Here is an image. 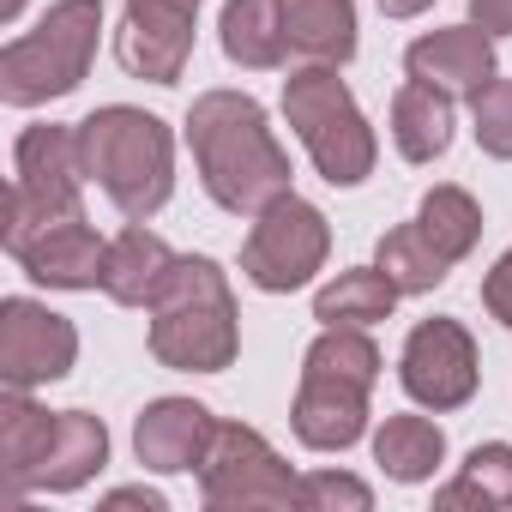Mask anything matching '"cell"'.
Segmentation results:
<instances>
[{
	"label": "cell",
	"mask_w": 512,
	"mask_h": 512,
	"mask_svg": "<svg viewBox=\"0 0 512 512\" xmlns=\"http://www.w3.org/2000/svg\"><path fill=\"white\" fill-rule=\"evenodd\" d=\"M187 151L199 163L205 193L229 217H260L272 199L296 193L290 151L278 145L266 109L247 91H199L187 109Z\"/></svg>",
	"instance_id": "cell-1"
},
{
	"label": "cell",
	"mask_w": 512,
	"mask_h": 512,
	"mask_svg": "<svg viewBox=\"0 0 512 512\" xmlns=\"http://www.w3.org/2000/svg\"><path fill=\"white\" fill-rule=\"evenodd\" d=\"M79 157H85V175L103 187V199L127 223L157 217L175 193V133L145 109H127V103L91 109L79 121Z\"/></svg>",
	"instance_id": "cell-2"
},
{
	"label": "cell",
	"mask_w": 512,
	"mask_h": 512,
	"mask_svg": "<svg viewBox=\"0 0 512 512\" xmlns=\"http://www.w3.org/2000/svg\"><path fill=\"white\" fill-rule=\"evenodd\" d=\"M380 380V350L368 326H326L302 356V386L290 428L308 452H344L368 434V398Z\"/></svg>",
	"instance_id": "cell-3"
},
{
	"label": "cell",
	"mask_w": 512,
	"mask_h": 512,
	"mask_svg": "<svg viewBox=\"0 0 512 512\" xmlns=\"http://www.w3.org/2000/svg\"><path fill=\"white\" fill-rule=\"evenodd\" d=\"M241 350L235 290L217 260L181 253L169 290L151 302V356L175 374H223Z\"/></svg>",
	"instance_id": "cell-4"
},
{
	"label": "cell",
	"mask_w": 512,
	"mask_h": 512,
	"mask_svg": "<svg viewBox=\"0 0 512 512\" xmlns=\"http://www.w3.org/2000/svg\"><path fill=\"white\" fill-rule=\"evenodd\" d=\"M97 31H103V0H55L37 19V31L0 49V97L13 109L73 97L97 61Z\"/></svg>",
	"instance_id": "cell-5"
},
{
	"label": "cell",
	"mask_w": 512,
	"mask_h": 512,
	"mask_svg": "<svg viewBox=\"0 0 512 512\" xmlns=\"http://www.w3.org/2000/svg\"><path fill=\"white\" fill-rule=\"evenodd\" d=\"M284 121L296 127V139L308 145L314 169L332 181V187H362L374 175V157H380V139L368 127V115L356 109L350 85L338 79V67L326 61H308L284 79Z\"/></svg>",
	"instance_id": "cell-6"
},
{
	"label": "cell",
	"mask_w": 512,
	"mask_h": 512,
	"mask_svg": "<svg viewBox=\"0 0 512 512\" xmlns=\"http://www.w3.org/2000/svg\"><path fill=\"white\" fill-rule=\"evenodd\" d=\"M85 157H79V127H25L19 151H13V187H7V253L19 241H31L37 229L61 223V217H85Z\"/></svg>",
	"instance_id": "cell-7"
},
{
	"label": "cell",
	"mask_w": 512,
	"mask_h": 512,
	"mask_svg": "<svg viewBox=\"0 0 512 512\" xmlns=\"http://www.w3.org/2000/svg\"><path fill=\"white\" fill-rule=\"evenodd\" d=\"M326 253H332L326 211L308 205L302 193H284L253 217V229L241 241V278L266 296H290V290L314 284V272H326Z\"/></svg>",
	"instance_id": "cell-8"
},
{
	"label": "cell",
	"mask_w": 512,
	"mask_h": 512,
	"mask_svg": "<svg viewBox=\"0 0 512 512\" xmlns=\"http://www.w3.org/2000/svg\"><path fill=\"white\" fill-rule=\"evenodd\" d=\"M296 482L290 464L272 452V440L247 422H217V440L199 464V494L217 512H241V506H296Z\"/></svg>",
	"instance_id": "cell-9"
},
{
	"label": "cell",
	"mask_w": 512,
	"mask_h": 512,
	"mask_svg": "<svg viewBox=\"0 0 512 512\" xmlns=\"http://www.w3.org/2000/svg\"><path fill=\"white\" fill-rule=\"evenodd\" d=\"M398 380L404 392L422 404V410H464L482 386V362H476V338L434 314V320H416L410 338H404V356H398Z\"/></svg>",
	"instance_id": "cell-10"
},
{
	"label": "cell",
	"mask_w": 512,
	"mask_h": 512,
	"mask_svg": "<svg viewBox=\"0 0 512 512\" xmlns=\"http://www.w3.org/2000/svg\"><path fill=\"white\" fill-rule=\"evenodd\" d=\"M73 362H79V332L67 314L31 296L0 302V386L7 392H37L49 380H67Z\"/></svg>",
	"instance_id": "cell-11"
},
{
	"label": "cell",
	"mask_w": 512,
	"mask_h": 512,
	"mask_svg": "<svg viewBox=\"0 0 512 512\" xmlns=\"http://www.w3.org/2000/svg\"><path fill=\"white\" fill-rule=\"evenodd\" d=\"M193 13L199 0H127L115 31V61L133 79L175 85L193 61Z\"/></svg>",
	"instance_id": "cell-12"
},
{
	"label": "cell",
	"mask_w": 512,
	"mask_h": 512,
	"mask_svg": "<svg viewBox=\"0 0 512 512\" xmlns=\"http://www.w3.org/2000/svg\"><path fill=\"white\" fill-rule=\"evenodd\" d=\"M217 440V416L199 404V398H157L139 410L133 422V452L145 470L157 476H181V470H199L205 452Z\"/></svg>",
	"instance_id": "cell-13"
},
{
	"label": "cell",
	"mask_w": 512,
	"mask_h": 512,
	"mask_svg": "<svg viewBox=\"0 0 512 512\" xmlns=\"http://www.w3.org/2000/svg\"><path fill=\"white\" fill-rule=\"evenodd\" d=\"M13 260L25 266V278H37V284H49V290H103L109 241H103L85 217H61V223L37 229L31 241H19Z\"/></svg>",
	"instance_id": "cell-14"
},
{
	"label": "cell",
	"mask_w": 512,
	"mask_h": 512,
	"mask_svg": "<svg viewBox=\"0 0 512 512\" xmlns=\"http://www.w3.org/2000/svg\"><path fill=\"white\" fill-rule=\"evenodd\" d=\"M404 67L410 79H428L452 97H476L494 73V37L482 25H446V31H428L404 49Z\"/></svg>",
	"instance_id": "cell-15"
},
{
	"label": "cell",
	"mask_w": 512,
	"mask_h": 512,
	"mask_svg": "<svg viewBox=\"0 0 512 512\" xmlns=\"http://www.w3.org/2000/svg\"><path fill=\"white\" fill-rule=\"evenodd\" d=\"M175 266H181V253H175L163 235H151L145 223H127V229L109 241L103 296H109V302H121V308H145V314H151V302L169 290Z\"/></svg>",
	"instance_id": "cell-16"
},
{
	"label": "cell",
	"mask_w": 512,
	"mask_h": 512,
	"mask_svg": "<svg viewBox=\"0 0 512 512\" xmlns=\"http://www.w3.org/2000/svg\"><path fill=\"white\" fill-rule=\"evenodd\" d=\"M55 428H61V410L31 404V392L0 398V488H7V500H25L37 488L49 446H55Z\"/></svg>",
	"instance_id": "cell-17"
},
{
	"label": "cell",
	"mask_w": 512,
	"mask_h": 512,
	"mask_svg": "<svg viewBox=\"0 0 512 512\" xmlns=\"http://www.w3.org/2000/svg\"><path fill=\"white\" fill-rule=\"evenodd\" d=\"M284 43L302 61L344 67L356 55V0H278Z\"/></svg>",
	"instance_id": "cell-18"
},
{
	"label": "cell",
	"mask_w": 512,
	"mask_h": 512,
	"mask_svg": "<svg viewBox=\"0 0 512 512\" xmlns=\"http://www.w3.org/2000/svg\"><path fill=\"white\" fill-rule=\"evenodd\" d=\"M392 139L404 163H434L452 145V91L428 79H404L392 97Z\"/></svg>",
	"instance_id": "cell-19"
},
{
	"label": "cell",
	"mask_w": 512,
	"mask_h": 512,
	"mask_svg": "<svg viewBox=\"0 0 512 512\" xmlns=\"http://www.w3.org/2000/svg\"><path fill=\"white\" fill-rule=\"evenodd\" d=\"M223 55L247 73H272L284 67L290 43H284V19H278V0H223Z\"/></svg>",
	"instance_id": "cell-20"
},
{
	"label": "cell",
	"mask_w": 512,
	"mask_h": 512,
	"mask_svg": "<svg viewBox=\"0 0 512 512\" xmlns=\"http://www.w3.org/2000/svg\"><path fill=\"white\" fill-rule=\"evenodd\" d=\"M103 464H109V428H103L91 410H61V428H55V446H49V464H43L37 488L73 494V488H85Z\"/></svg>",
	"instance_id": "cell-21"
},
{
	"label": "cell",
	"mask_w": 512,
	"mask_h": 512,
	"mask_svg": "<svg viewBox=\"0 0 512 512\" xmlns=\"http://www.w3.org/2000/svg\"><path fill=\"white\" fill-rule=\"evenodd\" d=\"M392 308H398V284H392L380 266L338 272V278L314 296V320H320V326H380V320H392Z\"/></svg>",
	"instance_id": "cell-22"
},
{
	"label": "cell",
	"mask_w": 512,
	"mask_h": 512,
	"mask_svg": "<svg viewBox=\"0 0 512 512\" xmlns=\"http://www.w3.org/2000/svg\"><path fill=\"white\" fill-rule=\"evenodd\" d=\"M374 464L392 482H428L446 464V434L428 416H386L374 434Z\"/></svg>",
	"instance_id": "cell-23"
},
{
	"label": "cell",
	"mask_w": 512,
	"mask_h": 512,
	"mask_svg": "<svg viewBox=\"0 0 512 512\" xmlns=\"http://www.w3.org/2000/svg\"><path fill=\"white\" fill-rule=\"evenodd\" d=\"M374 266L398 284V296H428V290H440L446 272H452V260L422 235V223L386 229V235H380V253H374Z\"/></svg>",
	"instance_id": "cell-24"
},
{
	"label": "cell",
	"mask_w": 512,
	"mask_h": 512,
	"mask_svg": "<svg viewBox=\"0 0 512 512\" xmlns=\"http://www.w3.org/2000/svg\"><path fill=\"white\" fill-rule=\"evenodd\" d=\"M434 506H482V512L512 506V446H506V440H482V446H470L464 470L434 494Z\"/></svg>",
	"instance_id": "cell-25"
},
{
	"label": "cell",
	"mask_w": 512,
	"mask_h": 512,
	"mask_svg": "<svg viewBox=\"0 0 512 512\" xmlns=\"http://www.w3.org/2000/svg\"><path fill=\"white\" fill-rule=\"evenodd\" d=\"M416 223H422V235L446 253V260L458 266V260H470V247L482 241V205L464 193V187H434V193H422V211H416Z\"/></svg>",
	"instance_id": "cell-26"
},
{
	"label": "cell",
	"mask_w": 512,
	"mask_h": 512,
	"mask_svg": "<svg viewBox=\"0 0 512 512\" xmlns=\"http://www.w3.org/2000/svg\"><path fill=\"white\" fill-rule=\"evenodd\" d=\"M470 121H476V145L500 163H512V79H488L470 97Z\"/></svg>",
	"instance_id": "cell-27"
},
{
	"label": "cell",
	"mask_w": 512,
	"mask_h": 512,
	"mask_svg": "<svg viewBox=\"0 0 512 512\" xmlns=\"http://www.w3.org/2000/svg\"><path fill=\"white\" fill-rule=\"evenodd\" d=\"M296 506H314V512H332V506L368 512L374 506V488L362 476H344V470H314V476L296 482Z\"/></svg>",
	"instance_id": "cell-28"
},
{
	"label": "cell",
	"mask_w": 512,
	"mask_h": 512,
	"mask_svg": "<svg viewBox=\"0 0 512 512\" xmlns=\"http://www.w3.org/2000/svg\"><path fill=\"white\" fill-rule=\"evenodd\" d=\"M482 308L512 332V247L500 253V260H494V272L482 278Z\"/></svg>",
	"instance_id": "cell-29"
},
{
	"label": "cell",
	"mask_w": 512,
	"mask_h": 512,
	"mask_svg": "<svg viewBox=\"0 0 512 512\" xmlns=\"http://www.w3.org/2000/svg\"><path fill=\"white\" fill-rule=\"evenodd\" d=\"M470 25L488 37H512V0H470Z\"/></svg>",
	"instance_id": "cell-30"
},
{
	"label": "cell",
	"mask_w": 512,
	"mask_h": 512,
	"mask_svg": "<svg viewBox=\"0 0 512 512\" xmlns=\"http://www.w3.org/2000/svg\"><path fill=\"white\" fill-rule=\"evenodd\" d=\"M103 506H145V512H163V494H151V488H115Z\"/></svg>",
	"instance_id": "cell-31"
},
{
	"label": "cell",
	"mask_w": 512,
	"mask_h": 512,
	"mask_svg": "<svg viewBox=\"0 0 512 512\" xmlns=\"http://www.w3.org/2000/svg\"><path fill=\"white\" fill-rule=\"evenodd\" d=\"M434 0H380V13L386 19H416V13H428Z\"/></svg>",
	"instance_id": "cell-32"
},
{
	"label": "cell",
	"mask_w": 512,
	"mask_h": 512,
	"mask_svg": "<svg viewBox=\"0 0 512 512\" xmlns=\"http://www.w3.org/2000/svg\"><path fill=\"white\" fill-rule=\"evenodd\" d=\"M19 7H25V0H0V19L13 25V19H19Z\"/></svg>",
	"instance_id": "cell-33"
}]
</instances>
